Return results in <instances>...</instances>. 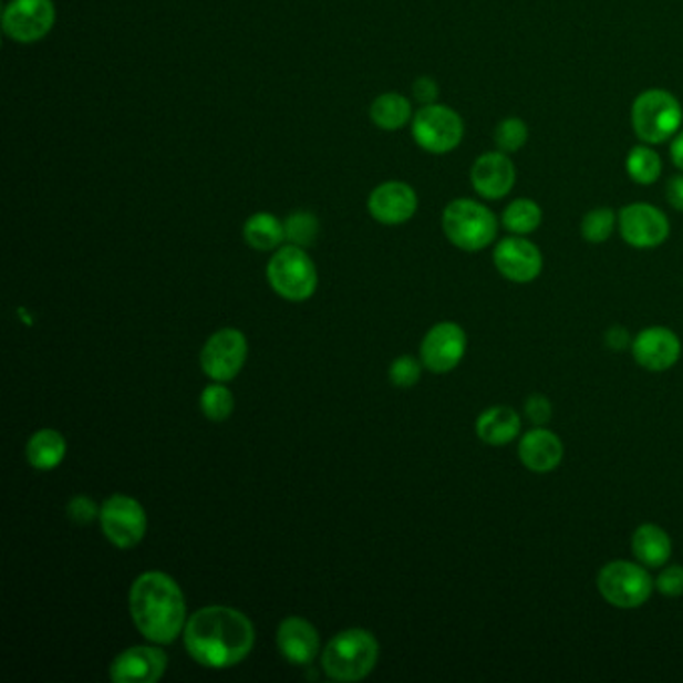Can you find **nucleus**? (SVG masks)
I'll list each match as a JSON object with an SVG mask.
<instances>
[{
  "label": "nucleus",
  "mask_w": 683,
  "mask_h": 683,
  "mask_svg": "<svg viewBox=\"0 0 683 683\" xmlns=\"http://www.w3.org/2000/svg\"><path fill=\"white\" fill-rule=\"evenodd\" d=\"M472 187L485 200H501L514 190L517 168L511 155L504 151H487L472 165Z\"/></svg>",
  "instance_id": "nucleus-16"
},
{
  "label": "nucleus",
  "mask_w": 683,
  "mask_h": 683,
  "mask_svg": "<svg viewBox=\"0 0 683 683\" xmlns=\"http://www.w3.org/2000/svg\"><path fill=\"white\" fill-rule=\"evenodd\" d=\"M101 514V509L96 507L95 501L91 497L79 495L66 507V517L73 521L74 526H89L95 521V517Z\"/></svg>",
  "instance_id": "nucleus-34"
},
{
  "label": "nucleus",
  "mask_w": 683,
  "mask_h": 683,
  "mask_svg": "<svg viewBox=\"0 0 683 683\" xmlns=\"http://www.w3.org/2000/svg\"><path fill=\"white\" fill-rule=\"evenodd\" d=\"M317 235H319V221L311 213L299 210L284 221V239L291 241V245L309 247L315 242Z\"/></svg>",
  "instance_id": "nucleus-31"
},
{
  "label": "nucleus",
  "mask_w": 683,
  "mask_h": 683,
  "mask_svg": "<svg viewBox=\"0 0 683 683\" xmlns=\"http://www.w3.org/2000/svg\"><path fill=\"white\" fill-rule=\"evenodd\" d=\"M625 170L635 185L650 187L662 179L663 161L662 155L653 148V145L640 143L630 148L625 157Z\"/></svg>",
  "instance_id": "nucleus-25"
},
{
  "label": "nucleus",
  "mask_w": 683,
  "mask_h": 683,
  "mask_svg": "<svg viewBox=\"0 0 683 683\" xmlns=\"http://www.w3.org/2000/svg\"><path fill=\"white\" fill-rule=\"evenodd\" d=\"M413 96L420 101L421 105H433L437 103V96H439V84L435 83L432 76H420L413 83Z\"/></svg>",
  "instance_id": "nucleus-36"
},
{
  "label": "nucleus",
  "mask_w": 683,
  "mask_h": 683,
  "mask_svg": "<svg viewBox=\"0 0 683 683\" xmlns=\"http://www.w3.org/2000/svg\"><path fill=\"white\" fill-rule=\"evenodd\" d=\"M499 221L509 235L527 237L541 227L544 210L537 200L529 199V197H517L505 207Z\"/></svg>",
  "instance_id": "nucleus-24"
},
{
  "label": "nucleus",
  "mask_w": 683,
  "mask_h": 683,
  "mask_svg": "<svg viewBox=\"0 0 683 683\" xmlns=\"http://www.w3.org/2000/svg\"><path fill=\"white\" fill-rule=\"evenodd\" d=\"M683 125L680 99L665 89H648L633 99L631 128L645 145H663L672 141Z\"/></svg>",
  "instance_id": "nucleus-4"
},
{
  "label": "nucleus",
  "mask_w": 683,
  "mask_h": 683,
  "mask_svg": "<svg viewBox=\"0 0 683 683\" xmlns=\"http://www.w3.org/2000/svg\"><path fill=\"white\" fill-rule=\"evenodd\" d=\"M267 279L275 293L287 301H307L317 291V269L303 247L284 245L267 265Z\"/></svg>",
  "instance_id": "nucleus-7"
},
{
  "label": "nucleus",
  "mask_w": 683,
  "mask_h": 683,
  "mask_svg": "<svg viewBox=\"0 0 683 683\" xmlns=\"http://www.w3.org/2000/svg\"><path fill=\"white\" fill-rule=\"evenodd\" d=\"M477 437L489 447H505L521 435V417L509 405H494L479 413L475 421Z\"/></svg>",
  "instance_id": "nucleus-21"
},
{
  "label": "nucleus",
  "mask_w": 683,
  "mask_h": 683,
  "mask_svg": "<svg viewBox=\"0 0 683 683\" xmlns=\"http://www.w3.org/2000/svg\"><path fill=\"white\" fill-rule=\"evenodd\" d=\"M247 359V339L239 329H221L200 351V368L213 381L227 383L239 375Z\"/></svg>",
  "instance_id": "nucleus-12"
},
{
  "label": "nucleus",
  "mask_w": 683,
  "mask_h": 683,
  "mask_svg": "<svg viewBox=\"0 0 683 683\" xmlns=\"http://www.w3.org/2000/svg\"><path fill=\"white\" fill-rule=\"evenodd\" d=\"M665 199L672 209L683 213V173L673 175L672 179L665 185Z\"/></svg>",
  "instance_id": "nucleus-37"
},
{
  "label": "nucleus",
  "mask_w": 683,
  "mask_h": 683,
  "mask_svg": "<svg viewBox=\"0 0 683 683\" xmlns=\"http://www.w3.org/2000/svg\"><path fill=\"white\" fill-rule=\"evenodd\" d=\"M494 141L497 151H504L507 155L519 153L529 141V126L519 116H505L495 126Z\"/></svg>",
  "instance_id": "nucleus-29"
},
{
  "label": "nucleus",
  "mask_w": 683,
  "mask_h": 683,
  "mask_svg": "<svg viewBox=\"0 0 683 683\" xmlns=\"http://www.w3.org/2000/svg\"><path fill=\"white\" fill-rule=\"evenodd\" d=\"M631 339L630 333H628V329L621 325H613L608 329V333H606V343H608V348L611 351H623V349L631 348Z\"/></svg>",
  "instance_id": "nucleus-38"
},
{
  "label": "nucleus",
  "mask_w": 683,
  "mask_h": 683,
  "mask_svg": "<svg viewBox=\"0 0 683 683\" xmlns=\"http://www.w3.org/2000/svg\"><path fill=\"white\" fill-rule=\"evenodd\" d=\"M527 420L531 421V425L536 427H546L547 423L553 417V405L541 393L529 395L526 401Z\"/></svg>",
  "instance_id": "nucleus-35"
},
{
  "label": "nucleus",
  "mask_w": 683,
  "mask_h": 683,
  "mask_svg": "<svg viewBox=\"0 0 683 683\" xmlns=\"http://www.w3.org/2000/svg\"><path fill=\"white\" fill-rule=\"evenodd\" d=\"M53 0H11L2 14V29L12 41L31 44L53 31Z\"/></svg>",
  "instance_id": "nucleus-11"
},
{
  "label": "nucleus",
  "mask_w": 683,
  "mask_h": 683,
  "mask_svg": "<svg viewBox=\"0 0 683 683\" xmlns=\"http://www.w3.org/2000/svg\"><path fill=\"white\" fill-rule=\"evenodd\" d=\"M101 527L106 539L121 549H131L147 534V514L137 499L128 495H113L101 505Z\"/></svg>",
  "instance_id": "nucleus-10"
},
{
  "label": "nucleus",
  "mask_w": 683,
  "mask_h": 683,
  "mask_svg": "<svg viewBox=\"0 0 683 683\" xmlns=\"http://www.w3.org/2000/svg\"><path fill=\"white\" fill-rule=\"evenodd\" d=\"M494 210L475 199H455L445 207L442 227L447 241L465 252L485 251L499 232Z\"/></svg>",
  "instance_id": "nucleus-3"
},
{
  "label": "nucleus",
  "mask_w": 683,
  "mask_h": 683,
  "mask_svg": "<svg viewBox=\"0 0 683 683\" xmlns=\"http://www.w3.org/2000/svg\"><path fill=\"white\" fill-rule=\"evenodd\" d=\"M137 630L153 643H173L187 625V603L179 583L163 571L138 576L128 596Z\"/></svg>",
  "instance_id": "nucleus-2"
},
{
  "label": "nucleus",
  "mask_w": 683,
  "mask_h": 683,
  "mask_svg": "<svg viewBox=\"0 0 683 683\" xmlns=\"http://www.w3.org/2000/svg\"><path fill=\"white\" fill-rule=\"evenodd\" d=\"M467 351V335L462 325L443 321L433 325L421 341V363L432 373H449L457 368Z\"/></svg>",
  "instance_id": "nucleus-14"
},
{
  "label": "nucleus",
  "mask_w": 683,
  "mask_h": 683,
  "mask_svg": "<svg viewBox=\"0 0 683 683\" xmlns=\"http://www.w3.org/2000/svg\"><path fill=\"white\" fill-rule=\"evenodd\" d=\"M411 135L423 151L432 155H447L462 145L465 123L452 106L439 103L423 105L417 115H413Z\"/></svg>",
  "instance_id": "nucleus-8"
},
{
  "label": "nucleus",
  "mask_w": 683,
  "mask_h": 683,
  "mask_svg": "<svg viewBox=\"0 0 683 683\" xmlns=\"http://www.w3.org/2000/svg\"><path fill=\"white\" fill-rule=\"evenodd\" d=\"M167 653L137 645L118 653L111 663V680L116 683H153L167 672Z\"/></svg>",
  "instance_id": "nucleus-18"
},
{
  "label": "nucleus",
  "mask_w": 683,
  "mask_h": 683,
  "mask_svg": "<svg viewBox=\"0 0 683 683\" xmlns=\"http://www.w3.org/2000/svg\"><path fill=\"white\" fill-rule=\"evenodd\" d=\"M66 453V442L63 435L54 430H41L34 433L27 443V459L34 469L51 472L61 465Z\"/></svg>",
  "instance_id": "nucleus-23"
},
{
  "label": "nucleus",
  "mask_w": 683,
  "mask_h": 683,
  "mask_svg": "<svg viewBox=\"0 0 683 683\" xmlns=\"http://www.w3.org/2000/svg\"><path fill=\"white\" fill-rule=\"evenodd\" d=\"M379 658V643L365 630L341 631L327 643L321 663L333 682H359L373 672Z\"/></svg>",
  "instance_id": "nucleus-5"
},
{
  "label": "nucleus",
  "mask_w": 683,
  "mask_h": 683,
  "mask_svg": "<svg viewBox=\"0 0 683 683\" xmlns=\"http://www.w3.org/2000/svg\"><path fill=\"white\" fill-rule=\"evenodd\" d=\"M245 241L257 251H273L284 241V223L269 213H257L242 227Z\"/></svg>",
  "instance_id": "nucleus-26"
},
{
  "label": "nucleus",
  "mask_w": 683,
  "mask_h": 683,
  "mask_svg": "<svg viewBox=\"0 0 683 683\" xmlns=\"http://www.w3.org/2000/svg\"><path fill=\"white\" fill-rule=\"evenodd\" d=\"M369 213L381 225H403L417 213V193L407 183L390 180L369 195Z\"/></svg>",
  "instance_id": "nucleus-17"
},
{
  "label": "nucleus",
  "mask_w": 683,
  "mask_h": 683,
  "mask_svg": "<svg viewBox=\"0 0 683 683\" xmlns=\"http://www.w3.org/2000/svg\"><path fill=\"white\" fill-rule=\"evenodd\" d=\"M423 363L411 355H401L391 363L390 379L395 387H413L421 379Z\"/></svg>",
  "instance_id": "nucleus-32"
},
{
  "label": "nucleus",
  "mask_w": 683,
  "mask_h": 683,
  "mask_svg": "<svg viewBox=\"0 0 683 683\" xmlns=\"http://www.w3.org/2000/svg\"><path fill=\"white\" fill-rule=\"evenodd\" d=\"M631 355L645 371L662 373L682 358V339L670 327H645L631 341Z\"/></svg>",
  "instance_id": "nucleus-15"
},
{
  "label": "nucleus",
  "mask_w": 683,
  "mask_h": 683,
  "mask_svg": "<svg viewBox=\"0 0 683 683\" xmlns=\"http://www.w3.org/2000/svg\"><path fill=\"white\" fill-rule=\"evenodd\" d=\"M371 121L383 131H400L401 126L413 121V108L410 99L397 93H385L373 101L369 108Z\"/></svg>",
  "instance_id": "nucleus-27"
},
{
  "label": "nucleus",
  "mask_w": 683,
  "mask_h": 683,
  "mask_svg": "<svg viewBox=\"0 0 683 683\" xmlns=\"http://www.w3.org/2000/svg\"><path fill=\"white\" fill-rule=\"evenodd\" d=\"M494 265L497 273L509 283H534L544 271V255L527 237L509 235L495 245Z\"/></svg>",
  "instance_id": "nucleus-13"
},
{
  "label": "nucleus",
  "mask_w": 683,
  "mask_h": 683,
  "mask_svg": "<svg viewBox=\"0 0 683 683\" xmlns=\"http://www.w3.org/2000/svg\"><path fill=\"white\" fill-rule=\"evenodd\" d=\"M235 410V400L231 391L221 385L219 381L215 385H209L203 390L200 395V411L210 421H225L231 417Z\"/></svg>",
  "instance_id": "nucleus-30"
},
{
  "label": "nucleus",
  "mask_w": 683,
  "mask_h": 683,
  "mask_svg": "<svg viewBox=\"0 0 683 683\" xmlns=\"http://www.w3.org/2000/svg\"><path fill=\"white\" fill-rule=\"evenodd\" d=\"M670 158H672L673 167L683 173V128L672 138Z\"/></svg>",
  "instance_id": "nucleus-39"
},
{
  "label": "nucleus",
  "mask_w": 683,
  "mask_h": 683,
  "mask_svg": "<svg viewBox=\"0 0 683 683\" xmlns=\"http://www.w3.org/2000/svg\"><path fill=\"white\" fill-rule=\"evenodd\" d=\"M255 645L251 620L232 608L209 606L195 611L185 625V648L195 662L225 670L242 662Z\"/></svg>",
  "instance_id": "nucleus-1"
},
{
  "label": "nucleus",
  "mask_w": 683,
  "mask_h": 683,
  "mask_svg": "<svg viewBox=\"0 0 683 683\" xmlns=\"http://www.w3.org/2000/svg\"><path fill=\"white\" fill-rule=\"evenodd\" d=\"M277 645L287 662L309 665L319 655V633L303 618H287L277 631Z\"/></svg>",
  "instance_id": "nucleus-20"
},
{
  "label": "nucleus",
  "mask_w": 683,
  "mask_h": 683,
  "mask_svg": "<svg viewBox=\"0 0 683 683\" xmlns=\"http://www.w3.org/2000/svg\"><path fill=\"white\" fill-rule=\"evenodd\" d=\"M672 551V537L658 524H642L631 536V553L643 568L662 569Z\"/></svg>",
  "instance_id": "nucleus-22"
},
{
  "label": "nucleus",
  "mask_w": 683,
  "mask_h": 683,
  "mask_svg": "<svg viewBox=\"0 0 683 683\" xmlns=\"http://www.w3.org/2000/svg\"><path fill=\"white\" fill-rule=\"evenodd\" d=\"M618 231L633 249L650 251L670 239L672 225L668 215L652 203H630L618 213Z\"/></svg>",
  "instance_id": "nucleus-9"
},
{
  "label": "nucleus",
  "mask_w": 683,
  "mask_h": 683,
  "mask_svg": "<svg viewBox=\"0 0 683 683\" xmlns=\"http://www.w3.org/2000/svg\"><path fill=\"white\" fill-rule=\"evenodd\" d=\"M655 591L665 598H682L683 596V568L682 566H663L660 576L655 578Z\"/></svg>",
  "instance_id": "nucleus-33"
},
{
  "label": "nucleus",
  "mask_w": 683,
  "mask_h": 683,
  "mask_svg": "<svg viewBox=\"0 0 683 683\" xmlns=\"http://www.w3.org/2000/svg\"><path fill=\"white\" fill-rule=\"evenodd\" d=\"M598 591L601 598L618 610H638L652 598L655 581L650 569L640 561L615 559L598 571Z\"/></svg>",
  "instance_id": "nucleus-6"
},
{
  "label": "nucleus",
  "mask_w": 683,
  "mask_h": 683,
  "mask_svg": "<svg viewBox=\"0 0 683 683\" xmlns=\"http://www.w3.org/2000/svg\"><path fill=\"white\" fill-rule=\"evenodd\" d=\"M615 229H618V213L611 207H596V209L588 210L579 225L581 239L591 245L610 241Z\"/></svg>",
  "instance_id": "nucleus-28"
},
{
  "label": "nucleus",
  "mask_w": 683,
  "mask_h": 683,
  "mask_svg": "<svg viewBox=\"0 0 683 683\" xmlns=\"http://www.w3.org/2000/svg\"><path fill=\"white\" fill-rule=\"evenodd\" d=\"M566 455V447L558 433L546 427H534L524 433L517 443V457L531 474L556 472Z\"/></svg>",
  "instance_id": "nucleus-19"
}]
</instances>
